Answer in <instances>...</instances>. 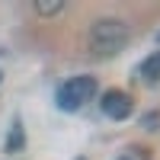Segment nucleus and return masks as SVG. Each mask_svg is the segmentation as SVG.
<instances>
[{
	"instance_id": "nucleus-1",
	"label": "nucleus",
	"mask_w": 160,
	"mask_h": 160,
	"mask_svg": "<svg viewBox=\"0 0 160 160\" xmlns=\"http://www.w3.org/2000/svg\"><path fill=\"white\" fill-rule=\"evenodd\" d=\"M131 38V29L125 19L118 16H102L90 26V51L99 58H109V55H118Z\"/></svg>"
},
{
	"instance_id": "nucleus-2",
	"label": "nucleus",
	"mask_w": 160,
	"mask_h": 160,
	"mask_svg": "<svg viewBox=\"0 0 160 160\" xmlns=\"http://www.w3.org/2000/svg\"><path fill=\"white\" fill-rule=\"evenodd\" d=\"M93 93H96V80L93 77H71V80H64L61 90H58V106L64 112H77Z\"/></svg>"
},
{
	"instance_id": "nucleus-3",
	"label": "nucleus",
	"mask_w": 160,
	"mask_h": 160,
	"mask_svg": "<svg viewBox=\"0 0 160 160\" xmlns=\"http://www.w3.org/2000/svg\"><path fill=\"white\" fill-rule=\"evenodd\" d=\"M99 109H102L106 118L122 122V118L131 115V109H135V106H131V96H128V93H122V90H109V93L99 99Z\"/></svg>"
},
{
	"instance_id": "nucleus-4",
	"label": "nucleus",
	"mask_w": 160,
	"mask_h": 160,
	"mask_svg": "<svg viewBox=\"0 0 160 160\" xmlns=\"http://www.w3.org/2000/svg\"><path fill=\"white\" fill-rule=\"evenodd\" d=\"M141 77L144 80H160V51H154V55H148V58H144L141 61Z\"/></svg>"
},
{
	"instance_id": "nucleus-5",
	"label": "nucleus",
	"mask_w": 160,
	"mask_h": 160,
	"mask_svg": "<svg viewBox=\"0 0 160 160\" xmlns=\"http://www.w3.org/2000/svg\"><path fill=\"white\" fill-rule=\"evenodd\" d=\"M26 148V135H22V122L16 118L10 128V138H7V151H22Z\"/></svg>"
},
{
	"instance_id": "nucleus-6",
	"label": "nucleus",
	"mask_w": 160,
	"mask_h": 160,
	"mask_svg": "<svg viewBox=\"0 0 160 160\" xmlns=\"http://www.w3.org/2000/svg\"><path fill=\"white\" fill-rule=\"evenodd\" d=\"M35 13L38 16H58V13H64V0H38Z\"/></svg>"
},
{
	"instance_id": "nucleus-7",
	"label": "nucleus",
	"mask_w": 160,
	"mask_h": 160,
	"mask_svg": "<svg viewBox=\"0 0 160 160\" xmlns=\"http://www.w3.org/2000/svg\"><path fill=\"white\" fill-rule=\"evenodd\" d=\"M157 42H160V32H157Z\"/></svg>"
},
{
	"instance_id": "nucleus-8",
	"label": "nucleus",
	"mask_w": 160,
	"mask_h": 160,
	"mask_svg": "<svg viewBox=\"0 0 160 160\" xmlns=\"http://www.w3.org/2000/svg\"><path fill=\"white\" fill-rule=\"evenodd\" d=\"M118 160H128V157H118Z\"/></svg>"
},
{
	"instance_id": "nucleus-9",
	"label": "nucleus",
	"mask_w": 160,
	"mask_h": 160,
	"mask_svg": "<svg viewBox=\"0 0 160 160\" xmlns=\"http://www.w3.org/2000/svg\"><path fill=\"white\" fill-rule=\"evenodd\" d=\"M0 80H3V74H0Z\"/></svg>"
}]
</instances>
